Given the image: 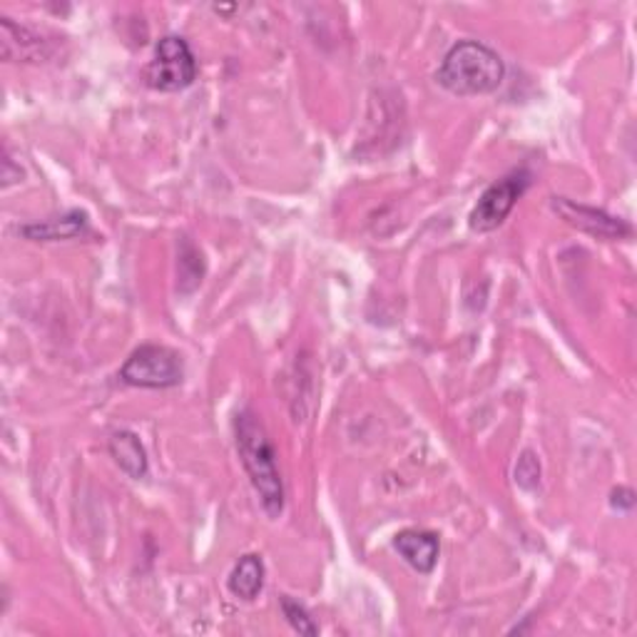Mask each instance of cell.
<instances>
[{"mask_svg": "<svg viewBox=\"0 0 637 637\" xmlns=\"http://www.w3.org/2000/svg\"><path fill=\"white\" fill-rule=\"evenodd\" d=\"M610 503H613V508H617V511H630V508L635 505V494L630 488H617L613 490Z\"/></svg>", "mask_w": 637, "mask_h": 637, "instance_id": "obj_15", "label": "cell"}, {"mask_svg": "<svg viewBox=\"0 0 637 637\" xmlns=\"http://www.w3.org/2000/svg\"><path fill=\"white\" fill-rule=\"evenodd\" d=\"M515 484L523 490H536L540 484V461L533 451H523L515 463Z\"/></svg>", "mask_w": 637, "mask_h": 637, "instance_id": "obj_14", "label": "cell"}, {"mask_svg": "<svg viewBox=\"0 0 637 637\" xmlns=\"http://www.w3.org/2000/svg\"><path fill=\"white\" fill-rule=\"evenodd\" d=\"M530 187V172L528 170H513L511 175L498 179L490 185L484 195H480L478 204L473 207L469 214V227L478 235L494 232L503 225L508 214L513 212L515 202L521 200L525 189Z\"/></svg>", "mask_w": 637, "mask_h": 637, "instance_id": "obj_5", "label": "cell"}, {"mask_svg": "<svg viewBox=\"0 0 637 637\" xmlns=\"http://www.w3.org/2000/svg\"><path fill=\"white\" fill-rule=\"evenodd\" d=\"M235 436L239 461H242L254 490L260 494L264 513L272 521L279 519L284 511V484L277 466V451H274L270 436L252 411L239 413Z\"/></svg>", "mask_w": 637, "mask_h": 637, "instance_id": "obj_1", "label": "cell"}, {"mask_svg": "<svg viewBox=\"0 0 637 637\" xmlns=\"http://www.w3.org/2000/svg\"><path fill=\"white\" fill-rule=\"evenodd\" d=\"M110 455H113L115 463L123 469L127 476L140 480L150 473V461H148V451L137 434L133 432H115L110 436Z\"/></svg>", "mask_w": 637, "mask_h": 637, "instance_id": "obj_9", "label": "cell"}, {"mask_svg": "<svg viewBox=\"0 0 637 637\" xmlns=\"http://www.w3.org/2000/svg\"><path fill=\"white\" fill-rule=\"evenodd\" d=\"M279 605H282L284 617H287V623H289L291 627H295V630H297L299 635H309V637L318 635L316 623L312 620V615L307 613V608L301 605V602L291 600L289 596H284V598L279 600Z\"/></svg>", "mask_w": 637, "mask_h": 637, "instance_id": "obj_13", "label": "cell"}, {"mask_svg": "<svg viewBox=\"0 0 637 637\" xmlns=\"http://www.w3.org/2000/svg\"><path fill=\"white\" fill-rule=\"evenodd\" d=\"M505 77V65L494 48L478 40H461L446 53L436 80L461 98L471 95H488L501 88Z\"/></svg>", "mask_w": 637, "mask_h": 637, "instance_id": "obj_2", "label": "cell"}, {"mask_svg": "<svg viewBox=\"0 0 637 637\" xmlns=\"http://www.w3.org/2000/svg\"><path fill=\"white\" fill-rule=\"evenodd\" d=\"M185 378L183 357L175 349L145 344L120 369V382L137 389H172Z\"/></svg>", "mask_w": 637, "mask_h": 637, "instance_id": "obj_3", "label": "cell"}, {"mask_svg": "<svg viewBox=\"0 0 637 637\" xmlns=\"http://www.w3.org/2000/svg\"><path fill=\"white\" fill-rule=\"evenodd\" d=\"M85 229H88V214L67 212L63 217L42 222V225H25L21 235L33 239V242H58V239H73L83 235Z\"/></svg>", "mask_w": 637, "mask_h": 637, "instance_id": "obj_10", "label": "cell"}, {"mask_svg": "<svg viewBox=\"0 0 637 637\" xmlns=\"http://www.w3.org/2000/svg\"><path fill=\"white\" fill-rule=\"evenodd\" d=\"M394 548L413 571L432 573L438 561V536L428 530H401L394 538Z\"/></svg>", "mask_w": 637, "mask_h": 637, "instance_id": "obj_8", "label": "cell"}, {"mask_svg": "<svg viewBox=\"0 0 637 637\" xmlns=\"http://www.w3.org/2000/svg\"><path fill=\"white\" fill-rule=\"evenodd\" d=\"M179 291L183 295H189L200 287L202 274H204V264H202V254L197 249L183 239V249H179Z\"/></svg>", "mask_w": 637, "mask_h": 637, "instance_id": "obj_12", "label": "cell"}, {"mask_svg": "<svg viewBox=\"0 0 637 637\" xmlns=\"http://www.w3.org/2000/svg\"><path fill=\"white\" fill-rule=\"evenodd\" d=\"M0 42H3V60H25V63H42L53 55L50 42L40 33L25 28V25L13 23L11 18L0 21Z\"/></svg>", "mask_w": 637, "mask_h": 637, "instance_id": "obj_7", "label": "cell"}, {"mask_svg": "<svg viewBox=\"0 0 637 637\" xmlns=\"http://www.w3.org/2000/svg\"><path fill=\"white\" fill-rule=\"evenodd\" d=\"M553 210L561 214V217L567 222V225L588 232L592 237H602V239H623L633 235V227L627 222L613 217V214L596 210V207L588 204H578L567 197H553Z\"/></svg>", "mask_w": 637, "mask_h": 637, "instance_id": "obj_6", "label": "cell"}, {"mask_svg": "<svg viewBox=\"0 0 637 637\" xmlns=\"http://www.w3.org/2000/svg\"><path fill=\"white\" fill-rule=\"evenodd\" d=\"M229 592L239 600H254L264 588V563L260 555H242L229 573Z\"/></svg>", "mask_w": 637, "mask_h": 637, "instance_id": "obj_11", "label": "cell"}, {"mask_svg": "<svg viewBox=\"0 0 637 637\" xmlns=\"http://www.w3.org/2000/svg\"><path fill=\"white\" fill-rule=\"evenodd\" d=\"M145 80L160 92H179L197 80V60L185 38L165 36L154 48Z\"/></svg>", "mask_w": 637, "mask_h": 637, "instance_id": "obj_4", "label": "cell"}]
</instances>
